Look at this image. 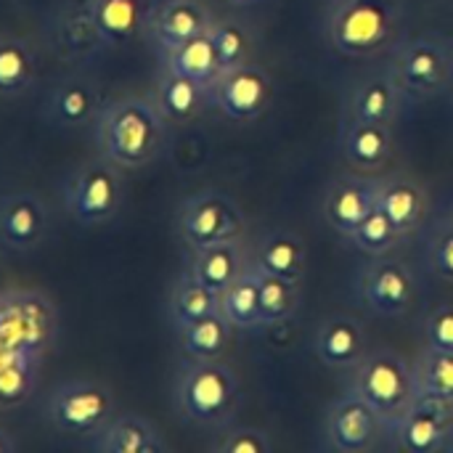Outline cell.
Here are the masks:
<instances>
[{
	"mask_svg": "<svg viewBox=\"0 0 453 453\" xmlns=\"http://www.w3.org/2000/svg\"><path fill=\"white\" fill-rule=\"evenodd\" d=\"M250 263L260 273L303 284L305 273H308V247H305V239L300 234H295V231H287V228L265 231L257 239L255 255L250 257Z\"/></svg>",
	"mask_w": 453,
	"mask_h": 453,
	"instance_id": "ffe728a7",
	"label": "cell"
},
{
	"mask_svg": "<svg viewBox=\"0 0 453 453\" xmlns=\"http://www.w3.org/2000/svg\"><path fill=\"white\" fill-rule=\"evenodd\" d=\"M385 435H390L388 422L353 390L332 401V406L326 409V441L334 451H374Z\"/></svg>",
	"mask_w": 453,
	"mask_h": 453,
	"instance_id": "7c38bea8",
	"label": "cell"
},
{
	"mask_svg": "<svg viewBox=\"0 0 453 453\" xmlns=\"http://www.w3.org/2000/svg\"><path fill=\"white\" fill-rule=\"evenodd\" d=\"M220 311V295L212 292L210 287H204L202 281H196L191 273H183L180 281L175 284L173 295H170V321L173 326L180 332L188 324L212 316Z\"/></svg>",
	"mask_w": 453,
	"mask_h": 453,
	"instance_id": "f546056e",
	"label": "cell"
},
{
	"mask_svg": "<svg viewBox=\"0 0 453 453\" xmlns=\"http://www.w3.org/2000/svg\"><path fill=\"white\" fill-rule=\"evenodd\" d=\"M417 273L403 260L380 257L366 271H361L356 295L369 313L380 319H398L411 311L417 300Z\"/></svg>",
	"mask_w": 453,
	"mask_h": 453,
	"instance_id": "8fae6325",
	"label": "cell"
},
{
	"mask_svg": "<svg viewBox=\"0 0 453 453\" xmlns=\"http://www.w3.org/2000/svg\"><path fill=\"white\" fill-rule=\"evenodd\" d=\"M165 66L178 72V74H186V77H191L207 88H212L218 82V77L223 74V66H220V58H218V50H215L210 32H202L194 40L178 45L175 50H167Z\"/></svg>",
	"mask_w": 453,
	"mask_h": 453,
	"instance_id": "83f0119b",
	"label": "cell"
},
{
	"mask_svg": "<svg viewBox=\"0 0 453 453\" xmlns=\"http://www.w3.org/2000/svg\"><path fill=\"white\" fill-rule=\"evenodd\" d=\"M244 228L247 215L242 204L218 188L191 194L178 210V234L191 252L239 239Z\"/></svg>",
	"mask_w": 453,
	"mask_h": 453,
	"instance_id": "5b68a950",
	"label": "cell"
},
{
	"mask_svg": "<svg viewBox=\"0 0 453 453\" xmlns=\"http://www.w3.org/2000/svg\"><path fill=\"white\" fill-rule=\"evenodd\" d=\"M53 40L66 58H82V56H90L98 45H106L88 5L64 11L56 19Z\"/></svg>",
	"mask_w": 453,
	"mask_h": 453,
	"instance_id": "4dcf8cb0",
	"label": "cell"
},
{
	"mask_svg": "<svg viewBox=\"0 0 453 453\" xmlns=\"http://www.w3.org/2000/svg\"><path fill=\"white\" fill-rule=\"evenodd\" d=\"M151 101L170 125H186L202 114L204 104L210 101V88L165 66Z\"/></svg>",
	"mask_w": 453,
	"mask_h": 453,
	"instance_id": "cb8c5ba5",
	"label": "cell"
},
{
	"mask_svg": "<svg viewBox=\"0 0 453 453\" xmlns=\"http://www.w3.org/2000/svg\"><path fill=\"white\" fill-rule=\"evenodd\" d=\"M101 111L98 88L85 77H69L58 82L48 98V114L64 127H80L96 119Z\"/></svg>",
	"mask_w": 453,
	"mask_h": 453,
	"instance_id": "d4e9b609",
	"label": "cell"
},
{
	"mask_svg": "<svg viewBox=\"0 0 453 453\" xmlns=\"http://www.w3.org/2000/svg\"><path fill=\"white\" fill-rule=\"evenodd\" d=\"M104 453H165L167 441L162 433L138 414H122L111 419L96 443Z\"/></svg>",
	"mask_w": 453,
	"mask_h": 453,
	"instance_id": "484cf974",
	"label": "cell"
},
{
	"mask_svg": "<svg viewBox=\"0 0 453 453\" xmlns=\"http://www.w3.org/2000/svg\"><path fill=\"white\" fill-rule=\"evenodd\" d=\"M411 366H414L417 393L453 398V353L425 348Z\"/></svg>",
	"mask_w": 453,
	"mask_h": 453,
	"instance_id": "e575fe53",
	"label": "cell"
},
{
	"mask_svg": "<svg viewBox=\"0 0 453 453\" xmlns=\"http://www.w3.org/2000/svg\"><path fill=\"white\" fill-rule=\"evenodd\" d=\"M37 56L21 37H0V96L21 93L35 77Z\"/></svg>",
	"mask_w": 453,
	"mask_h": 453,
	"instance_id": "1f68e13d",
	"label": "cell"
},
{
	"mask_svg": "<svg viewBox=\"0 0 453 453\" xmlns=\"http://www.w3.org/2000/svg\"><path fill=\"white\" fill-rule=\"evenodd\" d=\"M212 451L218 453H271L273 451V438L268 430L250 427V425H234L220 433L215 441Z\"/></svg>",
	"mask_w": 453,
	"mask_h": 453,
	"instance_id": "74e56055",
	"label": "cell"
},
{
	"mask_svg": "<svg viewBox=\"0 0 453 453\" xmlns=\"http://www.w3.org/2000/svg\"><path fill=\"white\" fill-rule=\"evenodd\" d=\"M427 260H430V271L453 284V218L449 215L446 220H441L433 228L430 236V247H427Z\"/></svg>",
	"mask_w": 453,
	"mask_h": 453,
	"instance_id": "f35d334b",
	"label": "cell"
},
{
	"mask_svg": "<svg viewBox=\"0 0 453 453\" xmlns=\"http://www.w3.org/2000/svg\"><path fill=\"white\" fill-rule=\"evenodd\" d=\"M451 218H453V212H451Z\"/></svg>",
	"mask_w": 453,
	"mask_h": 453,
	"instance_id": "ee69618b",
	"label": "cell"
},
{
	"mask_svg": "<svg viewBox=\"0 0 453 453\" xmlns=\"http://www.w3.org/2000/svg\"><path fill=\"white\" fill-rule=\"evenodd\" d=\"M212 24L215 19L202 0H162L151 11L149 35L167 53L194 40L196 35L210 32Z\"/></svg>",
	"mask_w": 453,
	"mask_h": 453,
	"instance_id": "9a60e30c",
	"label": "cell"
},
{
	"mask_svg": "<svg viewBox=\"0 0 453 453\" xmlns=\"http://www.w3.org/2000/svg\"><path fill=\"white\" fill-rule=\"evenodd\" d=\"M380 188H382V180L372 178L369 173L356 170V173L340 175L337 180H332V186L326 188V196H324L326 223L340 236L348 239L366 220V215L377 207Z\"/></svg>",
	"mask_w": 453,
	"mask_h": 453,
	"instance_id": "5bb4252c",
	"label": "cell"
},
{
	"mask_svg": "<svg viewBox=\"0 0 453 453\" xmlns=\"http://www.w3.org/2000/svg\"><path fill=\"white\" fill-rule=\"evenodd\" d=\"M50 422L69 435H96L114 419V395L106 385L69 380L48 401Z\"/></svg>",
	"mask_w": 453,
	"mask_h": 453,
	"instance_id": "ba28073f",
	"label": "cell"
},
{
	"mask_svg": "<svg viewBox=\"0 0 453 453\" xmlns=\"http://www.w3.org/2000/svg\"><path fill=\"white\" fill-rule=\"evenodd\" d=\"M390 438L409 453L453 451V398L417 393L409 411L390 427Z\"/></svg>",
	"mask_w": 453,
	"mask_h": 453,
	"instance_id": "30bf717a",
	"label": "cell"
},
{
	"mask_svg": "<svg viewBox=\"0 0 453 453\" xmlns=\"http://www.w3.org/2000/svg\"><path fill=\"white\" fill-rule=\"evenodd\" d=\"M377 207L393 220V226L403 234V239H409L427 220L430 199H427L425 188L414 178L393 175V178L382 180Z\"/></svg>",
	"mask_w": 453,
	"mask_h": 453,
	"instance_id": "7402d4cb",
	"label": "cell"
},
{
	"mask_svg": "<svg viewBox=\"0 0 453 453\" xmlns=\"http://www.w3.org/2000/svg\"><path fill=\"white\" fill-rule=\"evenodd\" d=\"M348 239H350V244H353L358 252L372 255V257H382V255L393 252L401 242H406L403 234L393 226V220H390L380 207H374V210L366 215V220H364Z\"/></svg>",
	"mask_w": 453,
	"mask_h": 453,
	"instance_id": "836d02e7",
	"label": "cell"
},
{
	"mask_svg": "<svg viewBox=\"0 0 453 453\" xmlns=\"http://www.w3.org/2000/svg\"><path fill=\"white\" fill-rule=\"evenodd\" d=\"M35 358H19L0 369V406H19L32 395L35 388Z\"/></svg>",
	"mask_w": 453,
	"mask_h": 453,
	"instance_id": "8d00e7d4",
	"label": "cell"
},
{
	"mask_svg": "<svg viewBox=\"0 0 453 453\" xmlns=\"http://www.w3.org/2000/svg\"><path fill=\"white\" fill-rule=\"evenodd\" d=\"M350 390L358 393L393 427L417 398L414 366L395 350H369L353 366Z\"/></svg>",
	"mask_w": 453,
	"mask_h": 453,
	"instance_id": "277c9868",
	"label": "cell"
},
{
	"mask_svg": "<svg viewBox=\"0 0 453 453\" xmlns=\"http://www.w3.org/2000/svg\"><path fill=\"white\" fill-rule=\"evenodd\" d=\"M220 311L239 332L260 326V271L252 263L220 292Z\"/></svg>",
	"mask_w": 453,
	"mask_h": 453,
	"instance_id": "4316f807",
	"label": "cell"
},
{
	"mask_svg": "<svg viewBox=\"0 0 453 453\" xmlns=\"http://www.w3.org/2000/svg\"><path fill=\"white\" fill-rule=\"evenodd\" d=\"M64 196L69 215L80 226H101L117 215L125 196V186L117 173V165H111L109 159H96L72 173Z\"/></svg>",
	"mask_w": 453,
	"mask_h": 453,
	"instance_id": "52a82bcc",
	"label": "cell"
},
{
	"mask_svg": "<svg viewBox=\"0 0 453 453\" xmlns=\"http://www.w3.org/2000/svg\"><path fill=\"white\" fill-rule=\"evenodd\" d=\"M48 231V210L32 191H16L0 199V239L13 250H35Z\"/></svg>",
	"mask_w": 453,
	"mask_h": 453,
	"instance_id": "d6986e66",
	"label": "cell"
},
{
	"mask_svg": "<svg viewBox=\"0 0 453 453\" xmlns=\"http://www.w3.org/2000/svg\"><path fill=\"white\" fill-rule=\"evenodd\" d=\"M300 308V284L260 273V326H276L292 319Z\"/></svg>",
	"mask_w": 453,
	"mask_h": 453,
	"instance_id": "d6a6232c",
	"label": "cell"
},
{
	"mask_svg": "<svg viewBox=\"0 0 453 453\" xmlns=\"http://www.w3.org/2000/svg\"><path fill=\"white\" fill-rule=\"evenodd\" d=\"M406 98H409L406 90L401 88V82L395 80V74L390 69L369 74V77L358 80L350 90L348 119L395 125Z\"/></svg>",
	"mask_w": 453,
	"mask_h": 453,
	"instance_id": "2e32d148",
	"label": "cell"
},
{
	"mask_svg": "<svg viewBox=\"0 0 453 453\" xmlns=\"http://www.w3.org/2000/svg\"><path fill=\"white\" fill-rule=\"evenodd\" d=\"M167 119L154 101L127 96L104 106L96 117V138L104 159L122 170L154 162L167 143Z\"/></svg>",
	"mask_w": 453,
	"mask_h": 453,
	"instance_id": "6da1fadb",
	"label": "cell"
},
{
	"mask_svg": "<svg viewBox=\"0 0 453 453\" xmlns=\"http://www.w3.org/2000/svg\"><path fill=\"white\" fill-rule=\"evenodd\" d=\"M13 449H16V441L5 430H0V453H11Z\"/></svg>",
	"mask_w": 453,
	"mask_h": 453,
	"instance_id": "b9f144b4",
	"label": "cell"
},
{
	"mask_svg": "<svg viewBox=\"0 0 453 453\" xmlns=\"http://www.w3.org/2000/svg\"><path fill=\"white\" fill-rule=\"evenodd\" d=\"M106 45H125L149 32L154 5L149 0H85Z\"/></svg>",
	"mask_w": 453,
	"mask_h": 453,
	"instance_id": "44dd1931",
	"label": "cell"
},
{
	"mask_svg": "<svg viewBox=\"0 0 453 453\" xmlns=\"http://www.w3.org/2000/svg\"><path fill=\"white\" fill-rule=\"evenodd\" d=\"M228 3H234V5H250V3H257V0H228Z\"/></svg>",
	"mask_w": 453,
	"mask_h": 453,
	"instance_id": "7bdbcfd3",
	"label": "cell"
},
{
	"mask_svg": "<svg viewBox=\"0 0 453 453\" xmlns=\"http://www.w3.org/2000/svg\"><path fill=\"white\" fill-rule=\"evenodd\" d=\"M395 146V130L385 122H361L345 119L340 135V151L345 162L358 173H377L382 170Z\"/></svg>",
	"mask_w": 453,
	"mask_h": 453,
	"instance_id": "ac0fdd59",
	"label": "cell"
},
{
	"mask_svg": "<svg viewBox=\"0 0 453 453\" xmlns=\"http://www.w3.org/2000/svg\"><path fill=\"white\" fill-rule=\"evenodd\" d=\"M210 37L215 42L223 72H231L250 61V37L242 24L231 19H220L210 27Z\"/></svg>",
	"mask_w": 453,
	"mask_h": 453,
	"instance_id": "d590c367",
	"label": "cell"
},
{
	"mask_svg": "<svg viewBox=\"0 0 453 453\" xmlns=\"http://www.w3.org/2000/svg\"><path fill=\"white\" fill-rule=\"evenodd\" d=\"M19 358H32V356L19 353L16 348H11V342H8L5 334L0 332V369H5L8 364H13V361H19ZM35 361H37V358H35Z\"/></svg>",
	"mask_w": 453,
	"mask_h": 453,
	"instance_id": "60d3db41",
	"label": "cell"
},
{
	"mask_svg": "<svg viewBox=\"0 0 453 453\" xmlns=\"http://www.w3.org/2000/svg\"><path fill=\"white\" fill-rule=\"evenodd\" d=\"M422 337H425V348L453 353V303L438 305L427 313Z\"/></svg>",
	"mask_w": 453,
	"mask_h": 453,
	"instance_id": "ab89813d",
	"label": "cell"
},
{
	"mask_svg": "<svg viewBox=\"0 0 453 453\" xmlns=\"http://www.w3.org/2000/svg\"><path fill=\"white\" fill-rule=\"evenodd\" d=\"M234 324L223 316V311L204 316L194 324H188L186 329H180V345L183 353L188 358H199V361H212V358H223L228 345H231V334H234Z\"/></svg>",
	"mask_w": 453,
	"mask_h": 453,
	"instance_id": "f1b7e54d",
	"label": "cell"
},
{
	"mask_svg": "<svg viewBox=\"0 0 453 453\" xmlns=\"http://www.w3.org/2000/svg\"><path fill=\"white\" fill-rule=\"evenodd\" d=\"M247 265H250L247 247H244V242L239 236V239L223 242V244L191 252L186 273H191L196 281H202L204 287H210L212 292L220 295Z\"/></svg>",
	"mask_w": 453,
	"mask_h": 453,
	"instance_id": "603a6c76",
	"label": "cell"
},
{
	"mask_svg": "<svg viewBox=\"0 0 453 453\" xmlns=\"http://www.w3.org/2000/svg\"><path fill=\"white\" fill-rule=\"evenodd\" d=\"M175 401L186 422L223 430L242 409V380L223 358H188L175 385Z\"/></svg>",
	"mask_w": 453,
	"mask_h": 453,
	"instance_id": "3957f363",
	"label": "cell"
},
{
	"mask_svg": "<svg viewBox=\"0 0 453 453\" xmlns=\"http://www.w3.org/2000/svg\"><path fill=\"white\" fill-rule=\"evenodd\" d=\"M403 29V0H332L326 8V37L348 58H374L393 50Z\"/></svg>",
	"mask_w": 453,
	"mask_h": 453,
	"instance_id": "7a4b0ae2",
	"label": "cell"
},
{
	"mask_svg": "<svg viewBox=\"0 0 453 453\" xmlns=\"http://www.w3.org/2000/svg\"><path fill=\"white\" fill-rule=\"evenodd\" d=\"M0 332L19 353L40 361L56 337V308L40 292L0 295Z\"/></svg>",
	"mask_w": 453,
	"mask_h": 453,
	"instance_id": "9c48e42d",
	"label": "cell"
},
{
	"mask_svg": "<svg viewBox=\"0 0 453 453\" xmlns=\"http://www.w3.org/2000/svg\"><path fill=\"white\" fill-rule=\"evenodd\" d=\"M313 348L329 369H353L369 353V334L358 319L337 313L319 324Z\"/></svg>",
	"mask_w": 453,
	"mask_h": 453,
	"instance_id": "e0dca14e",
	"label": "cell"
},
{
	"mask_svg": "<svg viewBox=\"0 0 453 453\" xmlns=\"http://www.w3.org/2000/svg\"><path fill=\"white\" fill-rule=\"evenodd\" d=\"M406 96L430 98L443 93L453 80V48L438 37H411L393 48L388 66Z\"/></svg>",
	"mask_w": 453,
	"mask_h": 453,
	"instance_id": "8992f818",
	"label": "cell"
},
{
	"mask_svg": "<svg viewBox=\"0 0 453 453\" xmlns=\"http://www.w3.org/2000/svg\"><path fill=\"white\" fill-rule=\"evenodd\" d=\"M273 98V80L260 64H242L223 72L210 88V101L231 122L257 119Z\"/></svg>",
	"mask_w": 453,
	"mask_h": 453,
	"instance_id": "4fadbf2b",
	"label": "cell"
}]
</instances>
